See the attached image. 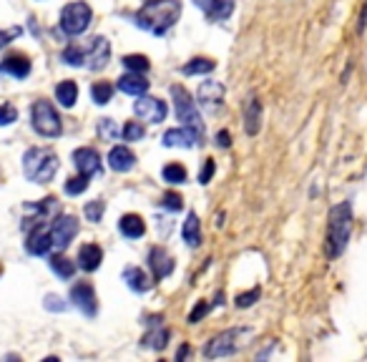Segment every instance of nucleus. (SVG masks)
<instances>
[{"label":"nucleus","mask_w":367,"mask_h":362,"mask_svg":"<svg viewBox=\"0 0 367 362\" xmlns=\"http://www.w3.org/2000/svg\"><path fill=\"white\" fill-rule=\"evenodd\" d=\"M146 88H149V81L144 79V73L128 71L126 76L119 79V90H124L126 96H144Z\"/></svg>","instance_id":"obj_20"},{"label":"nucleus","mask_w":367,"mask_h":362,"mask_svg":"<svg viewBox=\"0 0 367 362\" xmlns=\"http://www.w3.org/2000/svg\"><path fill=\"white\" fill-rule=\"evenodd\" d=\"M93 20V11H91L88 3L84 0H76V3H68L63 11H60V30L66 36H81L86 33Z\"/></svg>","instance_id":"obj_5"},{"label":"nucleus","mask_w":367,"mask_h":362,"mask_svg":"<svg viewBox=\"0 0 367 362\" xmlns=\"http://www.w3.org/2000/svg\"><path fill=\"white\" fill-rule=\"evenodd\" d=\"M0 73L13 76V79H28L30 76V58L25 53H11L0 60Z\"/></svg>","instance_id":"obj_15"},{"label":"nucleus","mask_w":367,"mask_h":362,"mask_svg":"<svg viewBox=\"0 0 367 362\" xmlns=\"http://www.w3.org/2000/svg\"><path fill=\"white\" fill-rule=\"evenodd\" d=\"M0 274H3V264H0Z\"/></svg>","instance_id":"obj_48"},{"label":"nucleus","mask_w":367,"mask_h":362,"mask_svg":"<svg viewBox=\"0 0 367 362\" xmlns=\"http://www.w3.org/2000/svg\"><path fill=\"white\" fill-rule=\"evenodd\" d=\"M79 234V219L71 217V214H63V217H55V222L51 224V239H53L55 249H66Z\"/></svg>","instance_id":"obj_8"},{"label":"nucleus","mask_w":367,"mask_h":362,"mask_svg":"<svg viewBox=\"0 0 367 362\" xmlns=\"http://www.w3.org/2000/svg\"><path fill=\"white\" fill-rule=\"evenodd\" d=\"M103 209H106V206H103V201L101 199H96V201H88V204H86V219H88V222H101V217H103Z\"/></svg>","instance_id":"obj_37"},{"label":"nucleus","mask_w":367,"mask_h":362,"mask_svg":"<svg viewBox=\"0 0 367 362\" xmlns=\"http://www.w3.org/2000/svg\"><path fill=\"white\" fill-rule=\"evenodd\" d=\"M214 66H217V63L211 58H194L189 60L187 66H181V73H184V76H199V73H211Z\"/></svg>","instance_id":"obj_29"},{"label":"nucleus","mask_w":367,"mask_h":362,"mask_svg":"<svg viewBox=\"0 0 367 362\" xmlns=\"http://www.w3.org/2000/svg\"><path fill=\"white\" fill-rule=\"evenodd\" d=\"M84 53H86L84 66H88L91 71H101L111 58V46L103 36H96L88 43V51H84Z\"/></svg>","instance_id":"obj_11"},{"label":"nucleus","mask_w":367,"mask_h":362,"mask_svg":"<svg viewBox=\"0 0 367 362\" xmlns=\"http://www.w3.org/2000/svg\"><path fill=\"white\" fill-rule=\"evenodd\" d=\"M206 312H209V302H199L196 307H194V312L189 314V322H199Z\"/></svg>","instance_id":"obj_42"},{"label":"nucleus","mask_w":367,"mask_h":362,"mask_svg":"<svg viewBox=\"0 0 367 362\" xmlns=\"http://www.w3.org/2000/svg\"><path fill=\"white\" fill-rule=\"evenodd\" d=\"M46 309H51V312H63V309H66V302L55 295H48L46 297Z\"/></svg>","instance_id":"obj_41"},{"label":"nucleus","mask_w":367,"mask_h":362,"mask_svg":"<svg viewBox=\"0 0 367 362\" xmlns=\"http://www.w3.org/2000/svg\"><path fill=\"white\" fill-rule=\"evenodd\" d=\"M352 234V204H342L330 209V224H327V257H340L345 252Z\"/></svg>","instance_id":"obj_2"},{"label":"nucleus","mask_w":367,"mask_h":362,"mask_svg":"<svg viewBox=\"0 0 367 362\" xmlns=\"http://www.w3.org/2000/svg\"><path fill=\"white\" fill-rule=\"evenodd\" d=\"M73 163L86 176H93L101 171V156H98L96 149H88V146H81V149L73 151Z\"/></svg>","instance_id":"obj_14"},{"label":"nucleus","mask_w":367,"mask_h":362,"mask_svg":"<svg viewBox=\"0 0 367 362\" xmlns=\"http://www.w3.org/2000/svg\"><path fill=\"white\" fill-rule=\"evenodd\" d=\"M30 121H33V128H36L41 136H46V139H55V136L63 131L58 111L53 109V103L43 101V98L33 103V109H30Z\"/></svg>","instance_id":"obj_6"},{"label":"nucleus","mask_w":367,"mask_h":362,"mask_svg":"<svg viewBox=\"0 0 367 362\" xmlns=\"http://www.w3.org/2000/svg\"><path fill=\"white\" fill-rule=\"evenodd\" d=\"M88 179H91V176H86V174L68 179L66 181V194H68V196H79V194H84L86 189H88Z\"/></svg>","instance_id":"obj_33"},{"label":"nucleus","mask_w":367,"mask_h":362,"mask_svg":"<svg viewBox=\"0 0 367 362\" xmlns=\"http://www.w3.org/2000/svg\"><path fill=\"white\" fill-rule=\"evenodd\" d=\"M18 121V109L13 103H0V126H11Z\"/></svg>","instance_id":"obj_36"},{"label":"nucleus","mask_w":367,"mask_h":362,"mask_svg":"<svg viewBox=\"0 0 367 362\" xmlns=\"http://www.w3.org/2000/svg\"><path fill=\"white\" fill-rule=\"evenodd\" d=\"M91 96H93V101H96L98 106H106V103L111 101V96H114V86H111L109 81H98V83L91 86Z\"/></svg>","instance_id":"obj_30"},{"label":"nucleus","mask_w":367,"mask_h":362,"mask_svg":"<svg viewBox=\"0 0 367 362\" xmlns=\"http://www.w3.org/2000/svg\"><path fill=\"white\" fill-rule=\"evenodd\" d=\"M124 66L133 73H146L149 71V58H146V55H139V53L124 55Z\"/></svg>","instance_id":"obj_32"},{"label":"nucleus","mask_w":367,"mask_h":362,"mask_svg":"<svg viewBox=\"0 0 367 362\" xmlns=\"http://www.w3.org/2000/svg\"><path fill=\"white\" fill-rule=\"evenodd\" d=\"M194 6L201 8L209 20H227L234 13V0H194Z\"/></svg>","instance_id":"obj_16"},{"label":"nucleus","mask_w":367,"mask_h":362,"mask_svg":"<svg viewBox=\"0 0 367 362\" xmlns=\"http://www.w3.org/2000/svg\"><path fill=\"white\" fill-rule=\"evenodd\" d=\"M179 15H181L179 0H149L133 15V23L139 25V28L149 30V33H154V36H164V33H169V28H174Z\"/></svg>","instance_id":"obj_1"},{"label":"nucleus","mask_w":367,"mask_h":362,"mask_svg":"<svg viewBox=\"0 0 367 362\" xmlns=\"http://www.w3.org/2000/svg\"><path fill=\"white\" fill-rule=\"evenodd\" d=\"M149 269L154 272V279H164L169 277L174 272V260L169 257V252L161 247H154L149 252Z\"/></svg>","instance_id":"obj_17"},{"label":"nucleus","mask_w":367,"mask_h":362,"mask_svg":"<svg viewBox=\"0 0 367 362\" xmlns=\"http://www.w3.org/2000/svg\"><path fill=\"white\" fill-rule=\"evenodd\" d=\"M58 171V156L51 149H28L23 156V174L33 184H48Z\"/></svg>","instance_id":"obj_3"},{"label":"nucleus","mask_w":367,"mask_h":362,"mask_svg":"<svg viewBox=\"0 0 367 362\" xmlns=\"http://www.w3.org/2000/svg\"><path fill=\"white\" fill-rule=\"evenodd\" d=\"M259 295H262V292H259L257 287H254V290L249 292V295H239V297H236V307H241V309H244V307H252L254 302L259 300Z\"/></svg>","instance_id":"obj_39"},{"label":"nucleus","mask_w":367,"mask_h":362,"mask_svg":"<svg viewBox=\"0 0 367 362\" xmlns=\"http://www.w3.org/2000/svg\"><path fill=\"white\" fill-rule=\"evenodd\" d=\"M164 181H166V184H184V181H187V169H184V166H181V163H169V166H164Z\"/></svg>","instance_id":"obj_31"},{"label":"nucleus","mask_w":367,"mask_h":362,"mask_svg":"<svg viewBox=\"0 0 367 362\" xmlns=\"http://www.w3.org/2000/svg\"><path fill=\"white\" fill-rule=\"evenodd\" d=\"M252 337L249 330H241V327H234V330L219 332L217 337H211L209 342L204 344V357L209 360H217V357H229L236 355V352L244 347V340Z\"/></svg>","instance_id":"obj_4"},{"label":"nucleus","mask_w":367,"mask_h":362,"mask_svg":"<svg viewBox=\"0 0 367 362\" xmlns=\"http://www.w3.org/2000/svg\"><path fill=\"white\" fill-rule=\"evenodd\" d=\"M259 128H262V103L257 98L247 103V111H244V131L249 136H257Z\"/></svg>","instance_id":"obj_23"},{"label":"nucleus","mask_w":367,"mask_h":362,"mask_svg":"<svg viewBox=\"0 0 367 362\" xmlns=\"http://www.w3.org/2000/svg\"><path fill=\"white\" fill-rule=\"evenodd\" d=\"M133 111L139 119L149 121V123H161L166 119V103L154 96H139V101L133 103Z\"/></svg>","instance_id":"obj_9"},{"label":"nucleus","mask_w":367,"mask_h":362,"mask_svg":"<svg viewBox=\"0 0 367 362\" xmlns=\"http://www.w3.org/2000/svg\"><path fill=\"white\" fill-rule=\"evenodd\" d=\"M144 126L141 123H136V121H131V123H126V128H124V139L126 141H139L144 139Z\"/></svg>","instance_id":"obj_38"},{"label":"nucleus","mask_w":367,"mask_h":362,"mask_svg":"<svg viewBox=\"0 0 367 362\" xmlns=\"http://www.w3.org/2000/svg\"><path fill=\"white\" fill-rule=\"evenodd\" d=\"M103 262V249L98 244H84L79 252V267L84 272H96Z\"/></svg>","instance_id":"obj_21"},{"label":"nucleus","mask_w":367,"mask_h":362,"mask_svg":"<svg viewBox=\"0 0 367 362\" xmlns=\"http://www.w3.org/2000/svg\"><path fill=\"white\" fill-rule=\"evenodd\" d=\"M199 106L201 109H209V111H217L224 101V86L219 81H204L199 86Z\"/></svg>","instance_id":"obj_13"},{"label":"nucleus","mask_w":367,"mask_h":362,"mask_svg":"<svg viewBox=\"0 0 367 362\" xmlns=\"http://www.w3.org/2000/svg\"><path fill=\"white\" fill-rule=\"evenodd\" d=\"M181 234H184V241H187L189 247H199V244H201V229H199V217L196 214H189L187 222H184Z\"/></svg>","instance_id":"obj_27"},{"label":"nucleus","mask_w":367,"mask_h":362,"mask_svg":"<svg viewBox=\"0 0 367 362\" xmlns=\"http://www.w3.org/2000/svg\"><path fill=\"white\" fill-rule=\"evenodd\" d=\"M98 136L106 141H114L119 136V126H116L114 119H101L98 121Z\"/></svg>","instance_id":"obj_34"},{"label":"nucleus","mask_w":367,"mask_h":362,"mask_svg":"<svg viewBox=\"0 0 367 362\" xmlns=\"http://www.w3.org/2000/svg\"><path fill=\"white\" fill-rule=\"evenodd\" d=\"M214 169H217V166H214V161H206L204 163V169H201V174H199V181H201V184H209V179L211 176H214Z\"/></svg>","instance_id":"obj_44"},{"label":"nucleus","mask_w":367,"mask_h":362,"mask_svg":"<svg viewBox=\"0 0 367 362\" xmlns=\"http://www.w3.org/2000/svg\"><path fill=\"white\" fill-rule=\"evenodd\" d=\"M365 25H367V6H365V11H362V15H360V30H365Z\"/></svg>","instance_id":"obj_46"},{"label":"nucleus","mask_w":367,"mask_h":362,"mask_svg":"<svg viewBox=\"0 0 367 362\" xmlns=\"http://www.w3.org/2000/svg\"><path fill=\"white\" fill-rule=\"evenodd\" d=\"M25 249H28V254H33V257H46V254L53 249V239H51V229H48V227L36 224V229L28 234Z\"/></svg>","instance_id":"obj_12"},{"label":"nucleus","mask_w":367,"mask_h":362,"mask_svg":"<svg viewBox=\"0 0 367 362\" xmlns=\"http://www.w3.org/2000/svg\"><path fill=\"white\" fill-rule=\"evenodd\" d=\"M55 98H58L60 106L71 109V106H76V101H79V86L73 83V81H60V83L55 86Z\"/></svg>","instance_id":"obj_24"},{"label":"nucleus","mask_w":367,"mask_h":362,"mask_svg":"<svg viewBox=\"0 0 367 362\" xmlns=\"http://www.w3.org/2000/svg\"><path fill=\"white\" fill-rule=\"evenodd\" d=\"M124 279H126V284L131 287L133 292H146L151 287L149 277H146V272L139 269V267H128V269H124Z\"/></svg>","instance_id":"obj_25"},{"label":"nucleus","mask_w":367,"mask_h":362,"mask_svg":"<svg viewBox=\"0 0 367 362\" xmlns=\"http://www.w3.org/2000/svg\"><path fill=\"white\" fill-rule=\"evenodd\" d=\"M63 60H66L68 66H84V60H86L84 48H79V46H68V48L63 51Z\"/></svg>","instance_id":"obj_35"},{"label":"nucleus","mask_w":367,"mask_h":362,"mask_svg":"<svg viewBox=\"0 0 367 362\" xmlns=\"http://www.w3.org/2000/svg\"><path fill=\"white\" fill-rule=\"evenodd\" d=\"M48 264L60 279H71L73 274H76V262H71L68 257H63V254H53L48 260Z\"/></svg>","instance_id":"obj_26"},{"label":"nucleus","mask_w":367,"mask_h":362,"mask_svg":"<svg viewBox=\"0 0 367 362\" xmlns=\"http://www.w3.org/2000/svg\"><path fill=\"white\" fill-rule=\"evenodd\" d=\"M109 166L119 174H126L136 166V156H133V151L128 146H114L109 151Z\"/></svg>","instance_id":"obj_19"},{"label":"nucleus","mask_w":367,"mask_h":362,"mask_svg":"<svg viewBox=\"0 0 367 362\" xmlns=\"http://www.w3.org/2000/svg\"><path fill=\"white\" fill-rule=\"evenodd\" d=\"M161 204H164V209H171V211H179L181 206V196L179 194H166V196H164L161 199Z\"/></svg>","instance_id":"obj_40"},{"label":"nucleus","mask_w":367,"mask_h":362,"mask_svg":"<svg viewBox=\"0 0 367 362\" xmlns=\"http://www.w3.org/2000/svg\"><path fill=\"white\" fill-rule=\"evenodd\" d=\"M119 229H121V234L128 236V239H139V236L146 234V224L139 214H126V217H121Z\"/></svg>","instance_id":"obj_22"},{"label":"nucleus","mask_w":367,"mask_h":362,"mask_svg":"<svg viewBox=\"0 0 367 362\" xmlns=\"http://www.w3.org/2000/svg\"><path fill=\"white\" fill-rule=\"evenodd\" d=\"M217 144L222 146V149L232 146V133H229V131H219V133H217Z\"/></svg>","instance_id":"obj_45"},{"label":"nucleus","mask_w":367,"mask_h":362,"mask_svg":"<svg viewBox=\"0 0 367 362\" xmlns=\"http://www.w3.org/2000/svg\"><path fill=\"white\" fill-rule=\"evenodd\" d=\"M20 36V28H11V30H0V48H6L8 43L13 41V38Z\"/></svg>","instance_id":"obj_43"},{"label":"nucleus","mask_w":367,"mask_h":362,"mask_svg":"<svg viewBox=\"0 0 367 362\" xmlns=\"http://www.w3.org/2000/svg\"><path fill=\"white\" fill-rule=\"evenodd\" d=\"M71 302L76 304V307L81 309L84 314H88V317H93V314L98 312V300H96V290L91 287L88 282H79L71 287Z\"/></svg>","instance_id":"obj_10"},{"label":"nucleus","mask_w":367,"mask_h":362,"mask_svg":"<svg viewBox=\"0 0 367 362\" xmlns=\"http://www.w3.org/2000/svg\"><path fill=\"white\" fill-rule=\"evenodd\" d=\"M159 322H161V320L154 322V327H156V330H151L149 335L144 337V344H149V347H154V350H164V347H166V342H169V330H166V327H161Z\"/></svg>","instance_id":"obj_28"},{"label":"nucleus","mask_w":367,"mask_h":362,"mask_svg":"<svg viewBox=\"0 0 367 362\" xmlns=\"http://www.w3.org/2000/svg\"><path fill=\"white\" fill-rule=\"evenodd\" d=\"M189 352H192V350H189V347H181V350H179V352H176V357H179V360H181V357H187V355H189Z\"/></svg>","instance_id":"obj_47"},{"label":"nucleus","mask_w":367,"mask_h":362,"mask_svg":"<svg viewBox=\"0 0 367 362\" xmlns=\"http://www.w3.org/2000/svg\"><path fill=\"white\" fill-rule=\"evenodd\" d=\"M201 133L194 131V128L184 126V128H171V131L164 133V146H181V149H192L199 144Z\"/></svg>","instance_id":"obj_18"},{"label":"nucleus","mask_w":367,"mask_h":362,"mask_svg":"<svg viewBox=\"0 0 367 362\" xmlns=\"http://www.w3.org/2000/svg\"><path fill=\"white\" fill-rule=\"evenodd\" d=\"M171 98H174V109H176V119L184 123V126L194 128V131H204V123H201V116H199L196 101L189 96L187 88L181 86H171Z\"/></svg>","instance_id":"obj_7"}]
</instances>
